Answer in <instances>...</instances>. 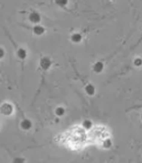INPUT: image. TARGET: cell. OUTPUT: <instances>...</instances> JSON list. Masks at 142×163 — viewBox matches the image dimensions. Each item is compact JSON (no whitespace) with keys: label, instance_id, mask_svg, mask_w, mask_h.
<instances>
[{"label":"cell","instance_id":"7","mask_svg":"<svg viewBox=\"0 0 142 163\" xmlns=\"http://www.w3.org/2000/svg\"><path fill=\"white\" fill-rule=\"evenodd\" d=\"M16 55H17V57L20 59H26V56H28V52H26V49L23 48H20L17 50V52H16Z\"/></svg>","mask_w":142,"mask_h":163},{"label":"cell","instance_id":"17","mask_svg":"<svg viewBox=\"0 0 142 163\" xmlns=\"http://www.w3.org/2000/svg\"><path fill=\"white\" fill-rule=\"evenodd\" d=\"M141 119H142V115H141Z\"/></svg>","mask_w":142,"mask_h":163},{"label":"cell","instance_id":"5","mask_svg":"<svg viewBox=\"0 0 142 163\" xmlns=\"http://www.w3.org/2000/svg\"><path fill=\"white\" fill-rule=\"evenodd\" d=\"M32 32H34V34L37 35V36H41V35H43L44 33H45V28L40 26V24H36L34 28H32Z\"/></svg>","mask_w":142,"mask_h":163},{"label":"cell","instance_id":"4","mask_svg":"<svg viewBox=\"0 0 142 163\" xmlns=\"http://www.w3.org/2000/svg\"><path fill=\"white\" fill-rule=\"evenodd\" d=\"M20 126H21V129L24 130H29L32 129V123L29 119H23V120L20 122Z\"/></svg>","mask_w":142,"mask_h":163},{"label":"cell","instance_id":"10","mask_svg":"<svg viewBox=\"0 0 142 163\" xmlns=\"http://www.w3.org/2000/svg\"><path fill=\"white\" fill-rule=\"evenodd\" d=\"M82 126L85 129H91L92 126V122L89 120V119H85V120L82 122Z\"/></svg>","mask_w":142,"mask_h":163},{"label":"cell","instance_id":"15","mask_svg":"<svg viewBox=\"0 0 142 163\" xmlns=\"http://www.w3.org/2000/svg\"><path fill=\"white\" fill-rule=\"evenodd\" d=\"M4 54L5 51L3 48H0V58H4Z\"/></svg>","mask_w":142,"mask_h":163},{"label":"cell","instance_id":"16","mask_svg":"<svg viewBox=\"0 0 142 163\" xmlns=\"http://www.w3.org/2000/svg\"><path fill=\"white\" fill-rule=\"evenodd\" d=\"M14 162H16V163H18V162H24L26 160H24L23 158H15L14 160H13Z\"/></svg>","mask_w":142,"mask_h":163},{"label":"cell","instance_id":"3","mask_svg":"<svg viewBox=\"0 0 142 163\" xmlns=\"http://www.w3.org/2000/svg\"><path fill=\"white\" fill-rule=\"evenodd\" d=\"M29 21L32 24H39L41 21V15L38 12H32L29 16Z\"/></svg>","mask_w":142,"mask_h":163},{"label":"cell","instance_id":"11","mask_svg":"<svg viewBox=\"0 0 142 163\" xmlns=\"http://www.w3.org/2000/svg\"><path fill=\"white\" fill-rule=\"evenodd\" d=\"M55 113H56V115H58V116H63L65 114V109L63 107H57L55 110Z\"/></svg>","mask_w":142,"mask_h":163},{"label":"cell","instance_id":"2","mask_svg":"<svg viewBox=\"0 0 142 163\" xmlns=\"http://www.w3.org/2000/svg\"><path fill=\"white\" fill-rule=\"evenodd\" d=\"M40 65L44 70H48L51 67L52 61L49 57H43V58L40 60Z\"/></svg>","mask_w":142,"mask_h":163},{"label":"cell","instance_id":"1","mask_svg":"<svg viewBox=\"0 0 142 163\" xmlns=\"http://www.w3.org/2000/svg\"><path fill=\"white\" fill-rule=\"evenodd\" d=\"M1 112L4 115H10L13 112V107L9 103H3L1 106Z\"/></svg>","mask_w":142,"mask_h":163},{"label":"cell","instance_id":"12","mask_svg":"<svg viewBox=\"0 0 142 163\" xmlns=\"http://www.w3.org/2000/svg\"><path fill=\"white\" fill-rule=\"evenodd\" d=\"M55 2L59 6H66L68 4V0H55Z\"/></svg>","mask_w":142,"mask_h":163},{"label":"cell","instance_id":"13","mask_svg":"<svg viewBox=\"0 0 142 163\" xmlns=\"http://www.w3.org/2000/svg\"><path fill=\"white\" fill-rule=\"evenodd\" d=\"M133 63H134L135 66H141L142 65V58L141 57H136L134 59V61H133Z\"/></svg>","mask_w":142,"mask_h":163},{"label":"cell","instance_id":"6","mask_svg":"<svg viewBox=\"0 0 142 163\" xmlns=\"http://www.w3.org/2000/svg\"><path fill=\"white\" fill-rule=\"evenodd\" d=\"M103 67H105V65H103V62L97 61V62H95L94 65V72L97 73H100L103 70Z\"/></svg>","mask_w":142,"mask_h":163},{"label":"cell","instance_id":"8","mask_svg":"<svg viewBox=\"0 0 142 163\" xmlns=\"http://www.w3.org/2000/svg\"><path fill=\"white\" fill-rule=\"evenodd\" d=\"M81 40H82V36H81V34H79V33H74V34H72V36H71V41L74 43H80Z\"/></svg>","mask_w":142,"mask_h":163},{"label":"cell","instance_id":"9","mask_svg":"<svg viewBox=\"0 0 142 163\" xmlns=\"http://www.w3.org/2000/svg\"><path fill=\"white\" fill-rule=\"evenodd\" d=\"M85 92L87 95H89V96H92V95L95 94V88L94 85H91V84H89V85H87L85 87Z\"/></svg>","mask_w":142,"mask_h":163},{"label":"cell","instance_id":"14","mask_svg":"<svg viewBox=\"0 0 142 163\" xmlns=\"http://www.w3.org/2000/svg\"><path fill=\"white\" fill-rule=\"evenodd\" d=\"M111 146H112V141L106 139L105 142H103V147H105V148H110Z\"/></svg>","mask_w":142,"mask_h":163}]
</instances>
